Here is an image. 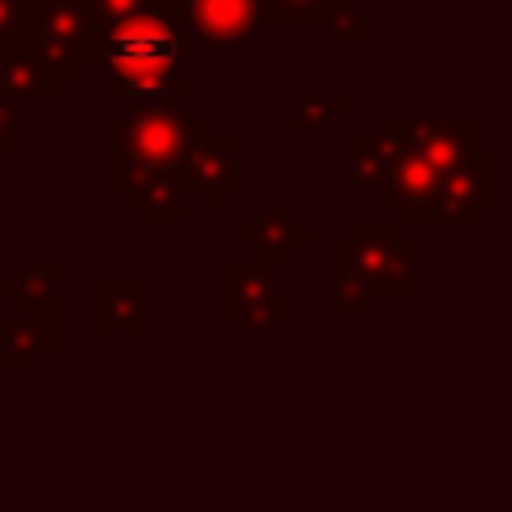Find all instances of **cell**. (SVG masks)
<instances>
[{
    "label": "cell",
    "mask_w": 512,
    "mask_h": 512,
    "mask_svg": "<svg viewBox=\"0 0 512 512\" xmlns=\"http://www.w3.org/2000/svg\"><path fill=\"white\" fill-rule=\"evenodd\" d=\"M420 256L424 248L404 240V224H352L328 248V280H360L372 300H416Z\"/></svg>",
    "instance_id": "1"
},
{
    "label": "cell",
    "mask_w": 512,
    "mask_h": 512,
    "mask_svg": "<svg viewBox=\"0 0 512 512\" xmlns=\"http://www.w3.org/2000/svg\"><path fill=\"white\" fill-rule=\"evenodd\" d=\"M200 112H184L180 104H132V112H116L108 120V132L116 140V156L140 168H164L180 172V160L188 144L204 132Z\"/></svg>",
    "instance_id": "2"
},
{
    "label": "cell",
    "mask_w": 512,
    "mask_h": 512,
    "mask_svg": "<svg viewBox=\"0 0 512 512\" xmlns=\"http://www.w3.org/2000/svg\"><path fill=\"white\" fill-rule=\"evenodd\" d=\"M296 312L292 296L276 292V268L268 260H224L220 264V316L236 320L244 332H272Z\"/></svg>",
    "instance_id": "3"
},
{
    "label": "cell",
    "mask_w": 512,
    "mask_h": 512,
    "mask_svg": "<svg viewBox=\"0 0 512 512\" xmlns=\"http://www.w3.org/2000/svg\"><path fill=\"white\" fill-rule=\"evenodd\" d=\"M384 136L396 144H408L420 152L440 176H448L456 164H464L480 144H476V116H452V120H432V116H388Z\"/></svg>",
    "instance_id": "4"
},
{
    "label": "cell",
    "mask_w": 512,
    "mask_h": 512,
    "mask_svg": "<svg viewBox=\"0 0 512 512\" xmlns=\"http://www.w3.org/2000/svg\"><path fill=\"white\" fill-rule=\"evenodd\" d=\"M236 156H240V136L236 132H200L184 160H180V184L184 192H192L204 208H216L228 192L240 188V168H236Z\"/></svg>",
    "instance_id": "5"
},
{
    "label": "cell",
    "mask_w": 512,
    "mask_h": 512,
    "mask_svg": "<svg viewBox=\"0 0 512 512\" xmlns=\"http://www.w3.org/2000/svg\"><path fill=\"white\" fill-rule=\"evenodd\" d=\"M108 180L116 192H124L152 228H180L184 224V184L180 172H164V168H140L128 164L124 156H108Z\"/></svg>",
    "instance_id": "6"
},
{
    "label": "cell",
    "mask_w": 512,
    "mask_h": 512,
    "mask_svg": "<svg viewBox=\"0 0 512 512\" xmlns=\"http://www.w3.org/2000/svg\"><path fill=\"white\" fill-rule=\"evenodd\" d=\"M180 24L188 40L248 44L268 24V0H180Z\"/></svg>",
    "instance_id": "7"
},
{
    "label": "cell",
    "mask_w": 512,
    "mask_h": 512,
    "mask_svg": "<svg viewBox=\"0 0 512 512\" xmlns=\"http://www.w3.org/2000/svg\"><path fill=\"white\" fill-rule=\"evenodd\" d=\"M388 144H392V172H388L380 196L392 208H400L404 224H420V228L436 224V200H440L444 176L408 144H396V140H388Z\"/></svg>",
    "instance_id": "8"
},
{
    "label": "cell",
    "mask_w": 512,
    "mask_h": 512,
    "mask_svg": "<svg viewBox=\"0 0 512 512\" xmlns=\"http://www.w3.org/2000/svg\"><path fill=\"white\" fill-rule=\"evenodd\" d=\"M492 196H496V156L476 148L464 164H456V168L440 180L436 224L468 228V224H476V216L492 204Z\"/></svg>",
    "instance_id": "9"
},
{
    "label": "cell",
    "mask_w": 512,
    "mask_h": 512,
    "mask_svg": "<svg viewBox=\"0 0 512 512\" xmlns=\"http://www.w3.org/2000/svg\"><path fill=\"white\" fill-rule=\"evenodd\" d=\"M108 96L128 104H180L184 60H112Z\"/></svg>",
    "instance_id": "10"
},
{
    "label": "cell",
    "mask_w": 512,
    "mask_h": 512,
    "mask_svg": "<svg viewBox=\"0 0 512 512\" xmlns=\"http://www.w3.org/2000/svg\"><path fill=\"white\" fill-rule=\"evenodd\" d=\"M92 332H148V280L140 276H104L92 280Z\"/></svg>",
    "instance_id": "11"
},
{
    "label": "cell",
    "mask_w": 512,
    "mask_h": 512,
    "mask_svg": "<svg viewBox=\"0 0 512 512\" xmlns=\"http://www.w3.org/2000/svg\"><path fill=\"white\" fill-rule=\"evenodd\" d=\"M88 32V0H40V56L72 80Z\"/></svg>",
    "instance_id": "12"
},
{
    "label": "cell",
    "mask_w": 512,
    "mask_h": 512,
    "mask_svg": "<svg viewBox=\"0 0 512 512\" xmlns=\"http://www.w3.org/2000/svg\"><path fill=\"white\" fill-rule=\"evenodd\" d=\"M60 328H56V312H8L0 320V364L4 372H32L40 368L44 356H52L60 348Z\"/></svg>",
    "instance_id": "13"
},
{
    "label": "cell",
    "mask_w": 512,
    "mask_h": 512,
    "mask_svg": "<svg viewBox=\"0 0 512 512\" xmlns=\"http://www.w3.org/2000/svg\"><path fill=\"white\" fill-rule=\"evenodd\" d=\"M236 240L248 244V248H256V256L268 260L272 268H280V264H292L296 248L312 240V224H304L296 216V208L280 204V208L260 212L256 220L236 224Z\"/></svg>",
    "instance_id": "14"
},
{
    "label": "cell",
    "mask_w": 512,
    "mask_h": 512,
    "mask_svg": "<svg viewBox=\"0 0 512 512\" xmlns=\"http://www.w3.org/2000/svg\"><path fill=\"white\" fill-rule=\"evenodd\" d=\"M60 72L40 52H0V96L8 100H52L60 92Z\"/></svg>",
    "instance_id": "15"
},
{
    "label": "cell",
    "mask_w": 512,
    "mask_h": 512,
    "mask_svg": "<svg viewBox=\"0 0 512 512\" xmlns=\"http://www.w3.org/2000/svg\"><path fill=\"white\" fill-rule=\"evenodd\" d=\"M56 288H60V264L32 260L0 284V296L8 304H20L24 312H56Z\"/></svg>",
    "instance_id": "16"
},
{
    "label": "cell",
    "mask_w": 512,
    "mask_h": 512,
    "mask_svg": "<svg viewBox=\"0 0 512 512\" xmlns=\"http://www.w3.org/2000/svg\"><path fill=\"white\" fill-rule=\"evenodd\" d=\"M344 152H348V180L356 188H368V192H380L388 172H392V144L384 132H352L344 140Z\"/></svg>",
    "instance_id": "17"
},
{
    "label": "cell",
    "mask_w": 512,
    "mask_h": 512,
    "mask_svg": "<svg viewBox=\"0 0 512 512\" xmlns=\"http://www.w3.org/2000/svg\"><path fill=\"white\" fill-rule=\"evenodd\" d=\"M0 52H40V0H0Z\"/></svg>",
    "instance_id": "18"
},
{
    "label": "cell",
    "mask_w": 512,
    "mask_h": 512,
    "mask_svg": "<svg viewBox=\"0 0 512 512\" xmlns=\"http://www.w3.org/2000/svg\"><path fill=\"white\" fill-rule=\"evenodd\" d=\"M348 112V96H296L292 100V132L324 136Z\"/></svg>",
    "instance_id": "19"
},
{
    "label": "cell",
    "mask_w": 512,
    "mask_h": 512,
    "mask_svg": "<svg viewBox=\"0 0 512 512\" xmlns=\"http://www.w3.org/2000/svg\"><path fill=\"white\" fill-rule=\"evenodd\" d=\"M348 0H268V24L324 28Z\"/></svg>",
    "instance_id": "20"
},
{
    "label": "cell",
    "mask_w": 512,
    "mask_h": 512,
    "mask_svg": "<svg viewBox=\"0 0 512 512\" xmlns=\"http://www.w3.org/2000/svg\"><path fill=\"white\" fill-rule=\"evenodd\" d=\"M372 292L360 284V280H328V316H352V312H364L372 308Z\"/></svg>",
    "instance_id": "21"
},
{
    "label": "cell",
    "mask_w": 512,
    "mask_h": 512,
    "mask_svg": "<svg viewBox=\"0 0 512 512\" xmlns=\"http://www.w3.org/2000/svg\"><path fill=\"white\" fill-rule=\"evenodd\" d=\"M324 32H328V36H336V40H348V44H364V40H368L364 12H360L352 0H348V4H344V8L324 24Z\"/></svg>",
    "instance_id": "22"
},
{
    "label": "cell",
    "mask_w": 512,
    "mask_h": 512,
    "mask_svg": "<svg viewBox=\"0 0 512 512\" xmlns=\"http://www.w3.org/2000/svg\"><path fill=\"white\" fill-rule=\"evenodd\" d=\"M140 4H148V0H88V32H84V40L96 36L100 28H108L112 20L128 16V12L140 8ZM80 48H84V44H80Z\"/></svg>",
    "instance_id": "23"
},
{
    "label": "cell",
    "mask_w": 512,
    "mask_h": 512,
    "mask_svg": "<svg viewBox=\"0 0 512 512\" xmlns=\"http://www.w3.org/2000/svg\"><path fill=\"white\" fill-rule=\"evenodd\" d=\"M24 144H20V100H8L0 96V152L16 156Z\"/></svg>",
    "instance_id": "24"
}]
</instances>
